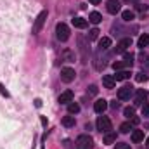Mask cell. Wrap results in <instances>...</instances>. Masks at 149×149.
<instances>
[{
	"label": "cell",
	"instance_id": "cell-2",
	"mask_svg": "<svg viewBox=\"0 0 149 149\" xmlns=\"http://www.w3.org/2000/svg\"><path fill=\"white\" fill-rule=\"evenodd\" d=\"M56 37H57V40H61V42H66L70 38V28H68V24L59 23L56 26Z\"/></svg>",
	"mask_w": 149,
	"mask_h": 149
},
{
	"label": "cell",
	"instance_id": "cell-33",
	"mask_svg": "<svg viewBox=\"0 0 149 149\" xmlns=\"http://www.w3.org/2000/svg\"><path fill=\"white\" fill-rule=\"evenodd\" d=\"M35 104H37V108H40V106H42V101H40V99H37V101H35Z\"/></svg>",
	"mask_w": 149,
	"mask_h": 149
},
{
	"label": "cell",
	"instance_id": "cell-14",
	"mask_svg": "<svg viewBox=\"0 0 149 149\" xmlns=\"http://www.w3.org/2000/svg\"><path fill=\"white\" fill-rule=\"evenodd\" d=\"M88 21H90V23H94V24H99V23L102 21V16H101L99 12H95V10H94V12H90Z\"/></svg>",
	"mask_w": 149,
	"mask_h": 149
},
{
	"label": "cell",
	"instance_id": "cell-24",
	"mask_svg": "<svg viewBox=\"0 0 149 149\" xmlns=\"http://www.w3.org/2000/svg\"><path fill=\"white\" fill-rule=\"evenodd\" d=\"M130 130H132V123H123V125L120 127V132H121V134H128Z\"/></svg>",
	"mask_w": 149,
	"mask_h": 149
},
{
	"label": "cell",
	"instance_id": "cell-31",
	"mask_svg": "<svg viewBox=\"0 0 149 149\" xmlns=\"http://www.w3.org/2000/svg\"><path fill=\"white\" fill-rule=\"evenodd\" d=\"M88 92H90L92 95H94V94H97V87H95V85H90V87H88Z\"/></svg>",
	"mask_w": 149,
	"mask_h": 149
},
{
	"label": "cell",
	"instance_id": "cell-34",
	"mask_svg": "<svg viewBox=\"0 0 149 149\" xmlns=\"http://www.w3.org/2000/svg\"><path fill=\"white\" fill-rule=\"evenodd\" d=\"M146 146H148V148H149V139H148V141H146Z\"/></svg>",
	"mask_w": 149,
	"mask_h": 149
},
{
	"label": "cell",
	"instance_id": "cell-25",
	"mask_svg": "<svg viewBox=\"0 0 149 149\" xmlns=\"http://www.w3.org/2000/svg\"><path fill=\"white\" fill-rule=\"evenodd\" d=\"M97 35H99V30H97V28L90 30V31H88V40H95V38H97Z\"/></svg>",
	"mask_w": 149,
	"mask_h": 149
},
{
	"label": "cell",
	"instance_id": "cell-29",
	"mask_svg": "<svg viewBox=\"0 0 149 149\" xmlns=\"http://www.w3.org/2000/svg\"><path fill=\"white\" fill-rule=\"evenodd\" d=\"M114 149H132V148H130V146H128L127 142H118V144H116V148H114Z\"/></svg>",
	"mask_w": 149,
	"mask_h": 149
},
{
	"label": "cell",
	"instance_id": "cell-35",
	"mask_svg": "<svg viewBox=\"0 0 149 149\" xmlns=\"http://www.w3.org/2000/svg\"><path fill=\"white\" fill-rule=\"evenodd\" d=\"M128 2H137V0H128Z\"/></svg>",
	"mask_w": 149,
	"mask_h": 149
},
{
	"label": "cell",
	"instance_id": "cell-28",
	"mask_svg": "<svg viewBox=\"0 0 149 149\" xmlns=\"http://www.w3.org/2000/svg\"><path fill=\"white\" fill-rule=\"evenodd\" d=\"M125 116H128V118H134V114H135V109L134 108H125Z\"/></svg>",
	"mask_w": 149,
	"mask_h": 149
},
{
	"label": "cell",
	"instance_id": "cell-9",
	"mask_svg": "<svg viewBox=\"0 0 149 149\" xmlns=\"http://www.w3.org/2000/svg\"><path fill=\"white\" fill-rule=\"evenodd\" d=\"M106 109H108V101H104V99L95 101V104H94V111L95 113H104Z\"/></svg>",
	"mask_w": 149,
	"mask_h": 149
},
{
	"label": "cell",
	"instance_id": "cell-4",
	"mask_svg": "<svg viewBox=\"0 0 149 149\" xmlns=\"http://www.w3.org/2000/svg\"><path fill=\"white\" fill-rule=\"evenodd\" d=\"M95 125H97V130L102 132V134H108V132L111 130V120H109L108 116H99Z\"/></svg>",
	"mask_w": 149,
	"mask_h": 149
},
{
	"label": "cell",
	"instance_id": "cell-17",
	"mask_svg": "<svg viewBox=\"0 0 149 149\" xmlns=\"http://www.w3.org/2000/svg\"><path fill=\"white\" fill-rule=\"evenodd\" d=\"M146 99H148V92L139 90V92H137V97H135V104H142Z\"/></svg>",
	"mask_w": 149,
	"mask_h": 149
},
{
	"label": "cell",
	"instance_id": "cell-30",
	"mask_svg": "<svg viewBox=\"0 0 149 149\" xmlns=\"http://www.w3.org/2000/svg\"><path fill=\"white\" fill-rule=\"evenodd\" d=\"M142 116H149V102L142 106Z\"/></svg>",
	"mask_w": 149,
	"mask_h": 149
},
{
	"label": "cell",
	"instance_id": "cell-6",
	"mask_svg": "<svg viewBox=\"0 0 149 149\" xmlns=\"http://www.w3.org/2000/svg\"><path fill=\"white\" fill-rule=\"evenodd\" d=\"M76 73H74L73 68H63L61 70V78H63V81H66V83H70V81H73Z\"/></svg>",
	"mask_w": 149,
	"mask_h": 149
},
{
	"label": "cell",
	"instance_id": "cell-8",
	"mask_svg": "<svg viewBox=\"0 0 149 149\" xmlns=\"http://www.w3.org/2000/svg\"><path fill=\"white\" fill-rule=\"evenodd\" d=\"M108 12L109 14H116V12H120V9H121V3H120V0H108Z\"/></svg>",
	"mask_w": 149,
	"mask_h": 149
},
{
	"label": "cell",
	"instance_id": "cell-20",
	"mask_svg": "<svg viewBox=\"0 0 149 149\" xmlns=\"http://www.w3.org/2000/svg\"><path fill=\"white\" fill-rule=\"evenodd\" d=\"M63 125H64V127H73L74 125V116H64V118H63Z\"/></svg>",
	"mask_w": 149,
	"mask_h": 149
},
{
	"label": "cell",
	"instance_id": "cell-10",
	"mask_svg": "<svg viewBox=\"0 0 149 149\" xmlns=\"http://www.w3.org/2000/svg\"><path fill=\"white\" fill-rule=\"evenodd\" d=\"M71 101H73V92L71 90H66V92H63L59 95V102L61 104H70Z\"/></svg>",
	"mask_w": 149,
	"mask_h": 149
},
{
	"label": "cell",
	"instance_id": "cell-12",
	"mask_svg": "<svg viewBox=\"0 0 149 149\" xmlns=\"http://www.w3.org/2000/svg\"><path fill=\"white\" fill-rule=\"evenodd\" d=\"M130 71H127V70H120V71H116L114 74V80H118V81H123V80H128L130 78Z\"/></svg>",
	"mask_w": 149,
	"mask_h": 149
},
{
	"label": "cell",
	"instance_id": "cell-32",
	"mask_svg": "<svg viewBox=\"0 0 149 149\" xmlns=\"http://www.w3.org/2000/svg\"><path fill=\"white\" fill-rule=\"evenodd\" d=\"M90 3H94V5H97V3H101V0H88Z\"/></svg>",
	"mask_w": 149,
	"mask_h": 149
},
{
	"label": "cell",
	"instance_id": "cell-13",
	"mask_svg": "<svg viewBox=\"0 0 149 149\" xmlns=\"http://www.w3.org/2000/svg\"><path fill=\"white\" fill-rule=\"evenodd\" d=\"M99 47H101V50L109 49V47H111V38L109 37H102L101 40H99Z\"/></svg>",
	"mask_w": 149,
	"mask_h": 149
},
{
	"label": "cell",
	"instance_id": "cell-18",
	"mask_svg": "<svg viewBox=\"0 0 149 149\" xmlns=\"http://www.w3.org/2000/svg\"><path fill=\"white\" fill-rule=\"evenodd\" d=\"M113 142H116V134L114 132H108L104 135V144H113Z\"/></svg>",
	"mask_w": 149,
	"mask_h": 149
},
{
	"label": "cell",
	"instance_id": "cell-27",
	"mask_svg": "<svg viewBox=\"0 0 149 149\" xmlns=\"http://www.w3.org/2000/svg\"><path fill=\"white\" fill-rule=\"evenodd\" d=\"M135 80H137L139 83H142V81H148V74H144V73H137Z\"/></svg>",
	"mask_w": 149,
	"mask_h": 149
},
{
	"label": "cell",
	"instance_id": "cell-5",
	"mask_svg": "<svg viewBox=\"0 0 149 149\" xmlns=\"http://www.w3.org/2000/svg\"><path fill=\"white\" fill-rule=\"evenodd\" d=\"M132 92H134V88L125 85V87L118 88V99H120V101H128V99L132 97Z\"/></svg>",
	"mask_w": 149,
	"mask_h": 149
},
{
	"label": "cell",
	"instance_id": "cell-19",
	"mask_svg": "<svg viewBox=\"0 0 149 149\" xmlns=\"http://www.w3.org/2000/svg\"><path fill=\"white\" fill-rule=\"evenodd\" d=\"M139 47L141 49H144V47H149V35H142V37L139 38Z\"/></svg>",
	"mask_w": 149,
	"mask_h": 149
},
{
	"label": "cell",
	"instance_id": "cell-23",
	"mask_svg": "<svg viewBox=\"0 0 149 149\" xmlns=\"http://www.w3.org/2000/svg\"><path fill=\"white\" fill-rule=\"evenodd\" d=\"M125 66H128V64H127L125 61H118V63H113V68H114L116 71H120V70H123Z\"/></svg>",
	"mask_w": 149,
	"mask_h": 149
},
{
	"label": "cell",
	"instance_id": "cell-1",
	"mask_svg": "<svg viewBox=\"0 0 149 149\" xmlns=\"http://www.w3.org/2000/svg\"><path fill=\"white\" fill-rule=\"evenodd\" d=\"M76 149H94V139L87 134L80 135L76 139Z\"/></svg>",
	"mask_w": 149,
	"mask_h": 149
},
{
	"label": "cell",
	"instance_id": "cell-15",
	"mask_svg": "<svg viewBox=\"0 0 149 149\" xmlns=\"http://www.w3.org/2000/svg\"><path fill=\"white\" fill-rule=\"evenodd\" d=\"M73 26H74V28L83 30V28H87V21H85L83 17H74V19H73Z\"/></svg>",
	"mask_w": 149,
	"mask_h": 149
},
{
	"label": "cell",
	"instance_id": "cell-26",
	"mask_svg": "<svg viewBox=\"0 0 149 149\" xmlns=\"http://www.w3.org/2000/svg\"><path fill=\"white\" fill-rule=\"evenodd\" d=\"M123 59H125V63H127L128 66H132V63H134V54H125Z\"/></svg>",
	"mask_w": 149,
	"mask_h": 149
},
{
	"label": "cell",
	"instance_id": "cell-3",
	"mask_svg": "<svg viewBox=\"0 0 149 149\" xmlns=\"http://www.w3.org/2000/svg\"><path fill=\"white\" fill-rule=\"evenodd\" d=\"M45 19H47V10H42L37 16L35 23H33V35H38V33L42 31V28H43V24H45Z\"/></svg>",
	"mask_w": 149,
	"mask_h": 149
},
{
	"label": "cell",
	"instance_id": "cell-22",
	"mask_svg": "<svg viewBox=\"0 0 149 149\" xmlns=\"http://www.w3.org/2000/svg\"><path fill=\"white\" fill-rule=\"evenodd\" d=\"M121 17H123V21H132V19L135 17V14H134L132 10H123V14H121Z\"/></svg>",
	"mask_w": 149,
	"mask_h": 149
},
{
	"label": "cell",
	"instance_id": "cell-7",
	"mask_svg": "<svg viewBox=\"0 0 149 149\" xmlns=\"http://www.w3.org/2000/svg\"><path fill=\"white\" fill-rule=\"evenodd\" d=\"M130 45H132V38H123V40H120V43L116 45L114 50H116V54H123Z\"/></svg>",
	"mask_w": 149,
	"mask_h": 149
},
{
	"label": "cell",
	"instance_id": "cell-16",
	"mask_svg": "<svg viewBox=\"0 0 149 149\" xmlns=\"http://www.w3.org/2000/svg\"><path fill=\"white\" fill-rule=\"evenodd\" d=\"M132 141H134V142L144 141V132H142V130H134V132H132Z\"/></svg>",
	"mask_w": 149,
	"mask_h": 149
},
{
	"label": "cell",
	"instance_id": "cell-11",
	"mask_svg": "<svg viewBox=\"0 0 149 149\" xmlns=\"http://www.w3.org/2000/svg\"><path fill=\"white\" fill-rule=\"evenodd\" d=\"M102 85H104L106 88H114V85H116L114 76H111V74H104V76H102Z\"/></svg>",
	"mask_w": 149,
	"mask_h": 149
},
{
	"label": "cell",
	"instance_id": "cell-21",
	"mask_svg": "<svg viewBox=\"0 0 149 149\" xmlns=\"http://www.w3.org/2000/svg\"><path fill=\"white\" fill-rule=\"evenodd\" d=\"M68 111L71 113V114H76V113L80 111V106H78L76 102H73V101H71V102L68 104Z\"/></svg>",
	"mask_w": 149,
	"mask_h": 149
}]
</instances>
